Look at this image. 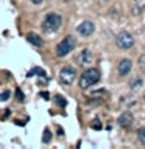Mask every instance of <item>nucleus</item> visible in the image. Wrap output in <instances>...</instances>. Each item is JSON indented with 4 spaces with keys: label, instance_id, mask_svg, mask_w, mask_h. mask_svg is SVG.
Returning <instances> with one entry per match:
<instances>
[{
    "label": "nucleus",
    "instance_id": "nucleus-1",
    "mask_svg": "<svg viewBox=\"0 0 145 149\" xmlns=\"http://www.w3.org/2000/svg\"><path fill=\"white\" fill-rule=\"evenodd\" d=\"M61 23H63V19H61L59 14L56 13H49L42 22V30L45 33H56L61 28Z\"/></svg>",
    "mask_w": 145,
    "mask_h": 149
},
{
    "label": "nucleus",
    "instance_id": "nucleus-2",
    "mask_svg": "<svg viewBox=\"0 0 145 149\" xmlns=\"http://www.w3.org/2000/svg\"><path fill=\"white\" fill-rule=\"evenodd\" d=\"M100 81V72L97 68H87L81 76H80V87L81 88H89L94 84Z\"/></svg>",
    "mask_w": 145,
    "mask_h": 149
},
{
    "label": "nucleus",
    "instance_id": "nucleus-3",
    "mask_svg": "<svg viewBox=\"0 0 145 149\" xmlns=\"http://www.w3.org/2000/svg\"><path fill=\"white\" fill-rule=\"evenodd\" d=\"M73 48H75V37L65 36L64 39L56 45V54H58L59 58H63V56H67Z\"/></svg>",
    "mask_w": 145,
    "mask_h": 149
},
{
    "label": "nucleus",
    "instance_id": "nucleus-4",
    "mask_svg": "<svg viewBox=\"0 0 145 149\" xmlns=\"http://www.w3.org/2000/svg\"><path fill=\"white\" fill-rule=\"evenodd\" d=\"M115 45L119 47L120 50H130L131 47L134 45V37L133 34H130L128 31H122L117 34L115 37Z\"/></svg>",
    "mask_w": 145,
    "mask_h": 149
},
{
    "label": "nucleus",
    "instance_id": "nucleus-5",
    "mask_svg": "<svg viewBox=\"0 0 145 149\" xmlns=\"http://www.w3.org/2000/svg\"><path fill=\"white\" fill-rule=\"evenodd\" d=\"M75 79H77V70L73 67H63L59 72V81L64 84V86H70Z\"/></svg>",
    "mask_w": 145,
    "mask_h": 149
},
{
    "label": "nucleus",
    "instance_id": "nucleus-6",
    "mask_svg": "<svg viewBox=\"0 0 145 149\" xmlns=\"http://www.w3.org/2000/svg\"><path fill=\"white\" fill-rule=\"evenodd\" d=\"M94 31H95V25H94V22H91V20H84V22H81L77 26V33L80 36H83V37L92 36Z\"/></svg>",
    "mask_w": 145,
    "mask_h": 149
},
{
    "label": "nucleus",
    "instance_id": "nucleus-7",
    "mask_svg": "<svg viewBox=\"0 0 145 149\" xmlns=\"http://www.w3.org/2000/svg\"><path fill=\"white\" fill-rule=\"evenodd\" d=\"M133 123H134V116L131 112H122L119 115V118H117V124L123 129H130L133 126Z\"/></svg>",
    "mask_w": 145,
    "mask_h": 149
},
{
    "label": "nucleus",
    "instance_id": "nucleus-8",
    "mask_svg": "<svg viewBox=\"0 0 145 149\" xmlns=\"http://www.w3.org/2000/svg\"><path fill=\"white\" fill-rule=\"evenodd\" d=\"M131 68H133V61L131 59H122L119 62V67H117V72H119L120 76H126V74H130Z\"/></svg>",
    "mask_w": 145,
    "mask_h": 149
},
{
    "label": "nucleus",
    "instance_id": "nucleus-9",
    "mask_svg": "<svg viewBox=\"0 0 145 149\" xmlns=\"http://www.w3.org/2000/svg\"><path fill=\"white\" fill-rule=\"evenodd\" d=\"M92 59H94V54H92V51L89 48H84L81 53H80V56H78V62L81 65H89L92 62Z\"/></svg>",
    "mask_w": 145,
    "mask_h": 149
},
{
    "label": "nucleus",
    "instance_id": "nucleus-10",
    "mask_svg": "<svg viewBox=\"0 0 145 149\" xmlns=\"http://www.w3.org/2000/svg\"><path fill=\"white\" fill-rule=\"evenodd\" d=\"M145 11V0H134L133 3V14L134 16H139Z\"/></svg>",
    "mask_w": 145,
    "mask_h": 149
},
{
    "label": "nucleus",
    "instance_id": "nucleus-11",
    "mask_svg": "<svg viewBox=\"0 0 145 149\" xmlns=\"http://www.w3.org/2000/svg\"><path fill=\"white\" fill-rule=\"evenodd\" d=\"M27 40L30 42V44L36 45V47H41L42 45V37L37 36L36 33H28V34H27Z\"/></svg>",
    "mask_w": 145,
    "mask_h": 149
},
{
    "label": "nucleus",
    "instance_id": "nucleus-12",
    "mask_svg": "<svg viewBox=\"0 0 145 149\" xmlns=\"http://www.w3.org/2000/svg\"><path fill=\"white\" fill-rule=\"evenodd\" d=\"M144 86V81H142V78H134V79H131V82H130V88L131 90H139L140 87Z\"/></svg>",
    "mask_w": 145,
    "mask_h": 149
},
{
    "label": "nucleus",
    "instance_id": "nucleus-13",
    "mask_svg": "<svg viewBox=\"0 0 145 149\" xmlns=\"http://www.w3.org/2000/svg\"><path fill=\"white\" fill-rule=\"evenodd\" d=\"M44 74H45V72H44V70H42L41 67H33L30 72H28L27 76L30 78V76H44Z\"/></svg>",
    "mask_w": 145,
    "mask_h": 149
},
{
    "label": "nucleus",
    "instance_id": "nucleus-14",
    "mask_svg": "<svg viewBox=\"0 0 145 149\" xmlns=\"http://www.w3.org/2000/svg\"><path fill=\"white\" fill-rule=\"evenodd\" d=\"M55 102H56V106H59V107H65V106H67V101H65L61 95L55 96Z\"/></svg>",
    "mask_w": 145,
    "mask_h": 149
},
{
    "label": "nucleus",
    "instance_id": "nucleus-15",
    "mask_svg": "<svg viewBox=\"0 0 145 149\" xmlns=\"http://www.w3.org/2000/svg\"><path fill=\"white\" fill-rule=\"evenodd\" d=\"M137 140H139L140 143L145 144V127H140L137 130Z\"/></svg>",
    "mask_w": 145,
    "mask_h": 149
},
{
    "label": "nucleus",
    "instance_id": "nucleus-16",
    "mask_svg": "<svg viewBox=\"0 0 145 149\" xmlns=\"http://www.w3.org/2000/svg\"><path fill=\"white\" fill-rule=\"evenodd\" d=\"M50 140H51V132L49 129H45L44 130V138H42V141L44 143H50Z\"/></svg>",
    "mask_w": 145,
    "mask_h": 149
},
{
    "label": "nucleus",
    "instance_id": "nucleus-17",
    "mask_svg": "<svg viewBox=\"0 0 145 149\" xmlns=\"http://www.w3.org/2000/svg\"><path fill=\"white\" fill-rule=\"evenodd\" d=\"M16 98H17L19 101H25V96H23V92H22L19 87L16 88Z\"/></svg>",
    "mask_w": 145,
    "mask_h": 149
},
{
    "label": "nucleus",
    "instance_id": "nucleus-18",
    "mask_svg": "<svg viewBox=\"0 0 145 149\" xmlns=\"http://www.w3.org/2000/svg\"><path fill=\"white\" fill-rule=\"evenodd\" d=\"M139 67H140V70L145 73V54H142L139 58Z\"/></svg>",
    "mask_w": 145,
    "mask_h": 149
},
{
    "label": "nucleus",
    "instance_id": "nucleus-19",
    "mask_svg": "<svg viewBox=\"0 0 145 149\" xmlns=\"http://www.w3.org/2000/svg\"><path fill=\"white\" fill-rule=\"evenodd\" d=\"M9 95H11V93H9V90H5L3 93H0V101H6L8 98H9Z\"/></svg>",
    "mask_w": 145,
    "mask_h": 149
},
{
    "label": "nucleus",
    "instance_id": "nucleus-20",
    "mask_svg": "<svg viewBox=\"0 0 145 149\" xmlns=\"http://www.w3.org/2000/svg\"><path fill=\"white\" fill-rule=\"evenodd\" d=\"M92 127H94V129H97V130H100V129H101V126H100V121H98V120H94V124H92Z\"/></svg>",
    "mask_w": 145,
    "mask_h": 149
},
{
    "label": "nucleus",
    "instance_id": "nucleus-21",
    "mask_svg": "<svg viewBox=\"0 0 145 149\" xmlns=\"http://www.w3.org/2000/svg\"><path fill=\"white\" fill-rule=\"evenodd\" d=\"M9 113H11V110H8V109H6V110H5L3 113H2V118H3V120H6L8 116H9Z\"/></svg>",
    "mask_w": 145,
    "mask_h": 149
},
{
    "label": "nucleus",
    "instance_id": "nucleus-22",
    "mask_svg": "<svg viewBox=\"0 0 145 149\" xmlns=\"http://www.w3.org/2000/svg\"><path fill=\"white\" fill-rule=\"evenodd\" d=\"M41 98H44V100H49V98H50L49 92H41Z\"/></svg>",
    "mask_w": 145,
    "mask_h": 149
},
{
    "label": "nucleus",
    "instance_id": "nucleus-23",
    "mask_svg": "<svg viewBox=\"0 0 145 149\" xmlns=\"http://www.w3.org/2000/svg\"><path fill=\"white\" fill-rule=\"evenodd\" d=\"M31 2L34 3V5H39V3H42V2H44V0H31Z\"/></svg>",
    "mask_w": 145,
    "mask_h": 149
},
{
    "label": "nucleus",
    "instance_id": "nucleus-24",
    "mask_svg": "<svg viewBox=\"0 0 145 149\" xmlns=\"http://www.w3.org/2000/svg\"><path fill=\"white\" fill-rule=\"evenodd\" d=\"M144 101H145V96H144Z\"/></svg>",
    "mask_w": 145,
    "mask_h": 149
}]
</instances>
